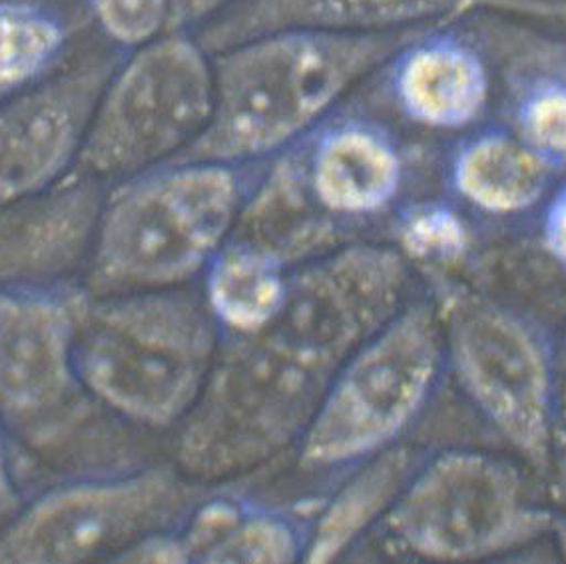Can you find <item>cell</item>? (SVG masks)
Masks as SVG:
<instances>
[{
	"label": "cell",
	"mask_w": 566,
	"mask_h": 564,
	"mask_svg": "<svg viewBox=\"0 0 566 564\" xmlns=\"http://www.w3.org/2000/svg\"><path fill=\"white\" fill-rule=\"evenodd\" d=\"M108 184L72 171L49 190L0 202V290L78 285Z\"/></svg>",
	"instance_id": "12"
},
{
	"label": "cell",
	"mask_w": 566,
	"mask_h": 564,
	"mask_svg": "<svg viewBox=\"0 0 566 564\" xmlns=\"http://www.w3.org/2000/svg\"><path fill=\"white\" fill-rule=\"evenodd\" d=\"M213 64L180 31L134 51L102 92L76 170L104 184L176 160L212 118Z\"/></svg>",
	"instance_id": "9"
},
{
	"label": "cell",
	"mask_w": 566,
	"mask_h": 564,
	"mask_svg": "<svg viewBox=\"0 0 566 564\" xmlns=\"http://www.w3.org/2000/svg\"><path fill=\"white\" fill-rule=\"evenodd\" d=\"M541 232L548 255L566 268V184L546 203Z\"/></svg>",
	"instance_id": "26"
},
{
	"label": "cell",
	"mask_w": 566,
	"mask_h": 564,
	"mask_svg": "<svg viewBox=\"0 0 566 564\" xmlns=\"http://www.w3.org/2000/svg\"><path fill=\"white\" fill-rule=\"evenodd\" d=\"M556 409H558V425L566 431V337L560 349L556 352Z\"/></svg>",
	"instance_id": "28"
},
{
	"label": "cell",
	"mask_w": 566,
	"mask_h": 564,
	"mask_svg": "<svg viewBox=\"0 0 566 564\" xmlns=\"http://www.w3.org/2000/svg\"><path fill=\"white\" fill-rule=\"evenodd\" d=\"M437 307L469 404L528 467L548 471L560 434L555 347L528 317L475 293L447 290Z\"/></svg>",
	"instance_id": "7"
},
{
	"label": "cell",
	"mask_w": 566,
	"mask_h": 564,
	"mask_svg": "<svg viewBox=\"0 0 566 564\" xmlns=\"http://www.w3.org/2000/svg\"><path fill=\"white\" fill-rule=\"evenodd\" d=\"M84 285L0 290V421L14 455L61 459L101 405L76 369Z\"/></svg>",
	"instance_id": "10"
},
{
	"label": "cell",
	"mask_w": 566,
	"mask_h": 564,
	"mask_svg": "<svg viewBox=\"0 0 566 564\" xmlns=\"http://www.w3.org/2000/svg\"><path fill=\"white\" fill-rule=\"evenodd\" d=\"M551 170L553 166L521 138L485 132L455 152L451 184L479 212L515 216L541 202Z\"/></svg>",
	"instance_id": "20"
},
{
	"label": "cell",
	"mask_w": 566,
	"mask_h": 564,
	"mask_svg": "<svg viewBox=\"0 0 566 564\" xmlns=\"http://www.w3.org/2000/svg\"><path fill=\"white\" fill-rule=\"evenodd\" d=\"M52 0H0V11H51Z\"/></svg>",
	"instance_id": "29"
},
{
	"label": "cell",
	"mask_w": 566,
	"mask_h": 564,
	"mask_svg": "<svg viewBox=\"0 0 566 564\" xmlns=\"http://www.w3.org/2000/svg\"><path fill=\"white\" fill-rule=\"evenodd\" d=\"M242 0H174V31L203 24Z\"/></svg>",
	"instance_id": "27"
},
{
	"label": "cell",
	"mask_w": 566,
	"mask_h": 564,
	"mask_svg": "<svg viewBox=\"0 0 566 564\" xmlns=\"http://www.w3.org/2000/svg\"><path fill=\"white\" fill-rule=\"evenodd\" d=\"M397 248L344 243L295 268L282 312L222 337L202 394L176 427L172 463L228 483L297 447L345 359L407 303Z\"/></svg>",
	"instance_id": "1"
},
{
	"label": "cell",
	"mask_w": 566,
	"mask_h": 564,
	"mask_svg": "<svg viewBox=\"0 0 566 564\" xmlns=\"http://www.w3.org/2000/svg\"><path fill=\"white\" fill-rule=\"evenodd\" d=\"M566 17V0H242L203 22L196 36L208 52L290 29L401 31L471 11Z\"/></svg>",
	"instance_id": "13"
},
{
	"label": "cell",
	"mask_w": 566,
	"mask_h": 564,
	"mask_svg": "<svg viewBox=\"0 0 566 564\" xmlns=\"http://www.w3.org/2000/svg\"><path fill=\"white\" fill-rule=\"evenodd\" d=\"M102 34L122 49L138 51L174 31V0H88Z\"/></svg>",
	"instance_id": "23"
},
{
	"label": "cell",
	"mask_w": 566,
	"mask_h": 564,
	"mask_svg": "<svg viewBox=\"0 0 566 564\" xmlns=\"http://www.w3.org/2000/svg\"><path fill=\"white\" fill-rule=\"evenodd\" d=\"M395 92L411 121L436 130H459L485 112L489 76L485 64L465 44L427 42L407 52Z\"/></svg>",
	"instance_id": "18"
},
{
	"label": "cell",
	"mask_w": 566,
	"mask_h": 564,
	"mask_svg": "<svg viewBox=\"0 0 566 564\" xmlns=\"http://www.w3.org/2000/svg\"><path fill=\"white\" fill-rule=\"evenodd\" d=\"M66 24L51 11H0V98L61 66Z\"/></svg>",
	"instance_id": "21"
},
{
	"label": "cell",
	"mask_w": 566,
	"mask_h": 564,
	"mask_svg": "<svg viewBox=\"0 0 566 564\" xmlns=\"http://www.w3.org/2000/svg\"><path fill=\"white\" fill-rule=\"evenodd\" d=\"M220 343L202 295L186 288L104 297L86 292L76 369L86 394L114 419L168 431L198 401Z\"/></svg>",
	"instance_id": "4"
},
{
	"label": "cell",
	"mask_w": 566,
	"mask_h": 564,
	"mask_svg": "<svg viewBox=\"0 0 566 564\" xmlns=\"http://www.w3.org/2000/svg\"><path fill=\"white\" fill-rule=\"evenodd\" d=\"M421 461L413 447L397 443L349 467L344 483L329 494L307 526L305 563L337 561L361 536L384 524Z\"/></svg>",
	"instance_id": "17"
},
{
	"label": "cell",
	"mask_w": 566,
	"mask_h": 564,
	"mask_svg": "<svg viewBox=\"0 0 566 564\" xmlns=\"http://www.w3.org/2000/svg\"><path fill=\"white\" fill-rule=\"evenodd\" d=\"M518 138L555 166H566V86H543L518 108Z\"/></svg>",
	"instance_id": "24"
},
{
	"label": "cell",
	"mask_w": 566,
	"mask_h": 564,
	"mask_svg": "<svg viewBox=\"0 0 566 564\" xmlns=\"http://www.w3.org/2000/svg\"><path fill=\"white\" fill-rule=\"evenodd\" d=\"M250 194L242 166L176 160L106 190L91 262L94 297L178 290L200 280L232 238Z\"/></svg>",
	"instance_id": "3"
},
{
	"label": "cell",
	"mask_w": 566,
	"mask_h": 564,
	"mask_svg": "<svg viewBox=\"0 0 566 564\" xmlns=\"http://www.w3.org/2000/svg\"><path fill=\"white\" fill-rule=\"evenodd\" d=\"M24 504L27 497L22 491L21 469L17 463L11 437L0 421V531L14 521Z\"/></svg>",
	"instance_id": "25"
},
{
	"label": "cell",
	"mask_w": 566,
	"mask_h": 564,
	"mask_svg": "<svg viewBox=\"0 0 566 564\" xmlns=\"http://www.w3.org/2000/svg\"><path fill=\"white\" fill-rule=\"evenodd\" d=\"M302 156L315 202L339 223L385 212L403 186L401 154L387 134L369 124H337Z\"/></svg>",
	"instance_id": "14"
},
{
	"label": "cell",
	"mask_w": 566,
	"mask_h": 564,
	"mask_svg": "<svg viewBox=\"0 0 566 564\" xmlns=\"http://www.w3.org/2000/svg\"><path fill=\"white\" fill-rule=\"evenodd\" d=\"M436 302H407L337 369L297 443L305 471L349 469L401 443L446 369Z\"/></svg>",
	"instance_id": "5"
},
{
	"label": "cell",
	"mask_w": 566,
	"mask_h": 564,
	"mask_svg": "<svg viewBox=\"0 0 566 564\" xmlns=\"http://www.w3.org/2000/svg\"><path fill=\"white\" fill-rule=\"evenodd\" d=\"M188 563L282 564L304 561L307 526L273 506L206 493L176 526Z\"/></svg>",
	"instance_id": "16"
},
{
	"label": "cell",
	"mask_w": 566,
	"mask_h": 564,
	"mask_svg": "<svg viewBox=\"0 0 566 564\" xmlns=\"http://www.w3.org/2000/svg\"><path fill=\"white\" fill-rule=\"evenodd\" d=\"M417 39V29H290L216 52L212 118L176 160L243 166L290 148L357 82Z\"/></svg>",
	"instance_id": "2"
},
{
	"label": "cell",
	"mask_w": 566,
	"mask_h": 564,
	"mask_svg": "<svg viewBox=\"0 0 566 564\" xmlns=\"http://www.w3.org/2000/svg\"><path fill=\"white\" fill-rule=\"evenodd\" d=\"M232 236L277 255L292 270L347 243L342 223L317 206L307 188L302 150L273 161L248 194Z\"/></svg>",
	"instance_id": "15"
},
{
	"label": "cell",
	"mask_w": 566,
	"mask_h": 564,
	"mask_svg": "<svg viewBox=\"0 0 566 564\" xmlns=\"http://www.w3.org/2000/svg\"><path fill=\"white\" fill-rule=\"evenodd\" d=\"M203 493L174 463L69 477L0 531V564L118 561L142 539L176 529Z\"/></svg>",
	"instance_id": "6"
},
{
	"label": "cell",
	"mask_w": 566,
	"mask_h": 564,
	"mask_svg": "<svg viewBox=\"0 0 566 564\" xmlns=\"http://www.w3.org/2000/svg\"><path fill=\"white\" fill-rule=\"evenodd\" d=\"M397 252L407 263L451 270L471 252V230L455 208L441 202L417 203L395 226Z\"/></svg>",
	"instance_id": "22"
},
{
	"label": "cell",
	"mask_w": 566,
	"mask_h": 564,
	"mask_svg": "<svg viewBox=\"0 0 566 564\" xmlns=\"http://www.w3.org/2000/svg\"><path fill=\"white\" fill-rule=\"evenodd\" d=\"M384 526L413 556L471 563L535 543L555 526V514L505 459L449 449L417 464Z\"/></svg>",
	"instance_id": "8"
},
{
	"label": "cell",
	"mask_w": 566,
	"mask_h": 564,
	"mask_svg": "<svg viewBox=\"0 0 566 564\" xmlns=\"http://www.w3.org/2000/svg\"><path fill=\"white\" fill-rule=\"evenodd\" d=\"M294 270L277 255L232 236L202 278L203 305L222 337L260 332L282 312Z\"/></svg>",
	"instance_id": "19"
},
{
	"label": "cell",
	"mask_w": 566,
	"mask_h": 564,
	"mask_svg": "<svg viewBox=\"0 0 566 564\" xmlns=\"http://www.w3.org/2000/svg\"><path fill=\"white\" fill-rule=\"evenodd\" d=\"M114 56L59 66L0 98V202L49 190L81 160Z\"/></svg>",
	"instance_id": "11"
}]
</instances>
